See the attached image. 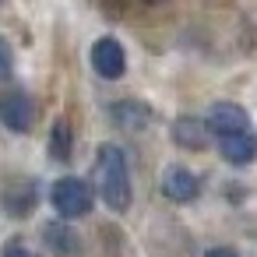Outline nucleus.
I'll return each instance as SVG.
<instances>
[{
  "instance_id": "nucleus-1",
  "label": "nucleus",
  "mask_w": 257,
  "mask_h": 257,
  "mask_svg": "<svg viewBox=\"0 0 257 257\" xmlns=\"http://www.w3.org/2000/svg\"><path fill=\"white\" fill-rule=\"evenodd\" d=\"M95 176H99V194H102L106 208L123 215L131 208V173H127V159H123V152L116 145H102L99 148Z\"/></svg>"
},
{
  "instance_id": "nucleus-13",
  "label": "nucleus",
  "mask_w": 257,
  "mask_h": 257,
  "mask_svg": "<svg viewBox=\"0 0 257 257\" xmlns=\"http://www.w3.org/2000/svg\"><path fill=\"white\" fill-rule=\"evenodd\" d=\"M0 257H36V253H32L29 246H22V243H8Z\"/></svg>"
},
{
  "instance_id": "nucleus-10",
  "label": "nucleus",
  "mask_w": 257,
  "mask_h": 257,
  "mask_svg": "<svg viewBox=\"0 0 257 257\" xmlns=\"http://www.w3.org/2000/svg\"><path fill=\"white\" fill-rule=\"evenodd\" d=\"M43 239H46V246H50L57 257H74V253H78V236H74V229L64 225V222H50V225L43 229Z\"/></svg>"
},
{
  "instance_id": "nucleus-5",
  "label": "nucleus",
  "mask_w": 257,
  "mask_h": 257,
  "mask_svg": "<svg viewBox=\"0 0 257 257\" xmlns=\"http://www.w3.org/2000/svg\"><path fill=\"white\" fill-rule=\"evenodd\" d=\"M204 120H208V131H211L215 138H232V134H243V131L250 127L246 113H243L236 102H215Z\"/></svg>"
},
{
  "instance_id": "nucleus-2",
  "label": "nucleus",
  "mask_w": 257,
  "mask_h": 257,
  "mask_svg": "<svg viewBox=\"0 0 257 257\" xmlns=\"http://www.w3.org/2000/svg\"><path fill=\"white\" fill-rule=\"evenodd\" d=\"M50 201H53L57 215H64V218H81V215L92 211V187H88L85 180H78V176H64V180L53 183Z\"/></svg>"
},
{
  "instance_id": "nucleus-6",
  "label": "nucleus",
  "mask_w": 257,
  "mask_h": 257,
  "mask_svg": "<svg viewBox=\"0 0 257 257\" xmlns=\"http://www.w3.org/2000/svg\"><path fill=\"white\" fill-rule=\"evenodd\" d=\"M162 194H166L169 201L187 204V201L197 197V176H194L190 169H183V166H169V169L162 173Z\"/></svg>"
},
{
  "instance_id": "nucleus-3",
  "label": "nucleus",
  "mask_w": 257,
  "mask_h": 257,
  "mask_svg": "<svg viewBox=\"0 0 257 257\" xmlns=\"http://www.w3.org/2000/svg\"><path fill=\"white\" fill-rule=\"evenodd\" d=\"M36 120V106L25 92L18 88H8V92H0V123H4L8 131L15 134H25Z\"/></svg>"
},
{
  "instance_id": "nucleus-12",
  "label": "nucleus",
  "mask_w": 257,
  "mask_h": 257,
  "mask_svg": "<svg viewBox=\"0 0 257 257\" xmlns=\"http://www.w3.org/2000/svg\"><path fill=\"white\" fill-rule=\"evenodd\" d=\"M15 74V53H11V46L0 39V81H8Z\"/></svg>"
},
{
  "instance_id": "nucleus-7",
  "label": "nucleus",
  "mask_w": 257,
  "mask_h": 257,
  "mask_svg": "<svg viewBox=\"0 0 257 257\" xmlns=\"http://www.w3.org/2000/svg\"><path fill=\"white\" fill-rule=\"evenodd\" d=\"M218 148H222V159L232 162V166H246L257 159V134L243 131V134H232V138H218Z\"/></svg>"
},
{
  "instance_id": "nucleus-11",
  "label": "nucleus",
  "mask_w": 257,
  "mask_h": 257,
  "mask_svg": "<svg viewBox=\"0 0 257 257\" xmlns=\"http://www.w3.org/2000/svg\"><path fill=\"white\" fill-rule=\"evenodd\" d=\"M50 155L57 159V162H67L71 159V127L60 120V123H53V131H50Z\"/></svg>"
},
{
  "instance_id": "nucleus-14",
  "label": "nucleus",
  "mask_w": 257,
  "mask_h": 257,
  "mask_svg": "<svg viewBox=\"0 0 257 257\" xmlns=\"http://www.w3.org/2000/svg\"><path fill=\"white\" fill-rule=\"evenodd\" d=\"M204 257H239L236 250H229V246H215V250H208Z\"/></svg>"
},
{
  "instance_id": "nucleus-4",
  "label": "nucleus",
  "mask_w": 257,
  "mask_h": 257,
  "mask_svg": "<svg viewBox=\"0 0 257 257\" xmlns=\"http://www.w3.org/2000/svg\"><path fill=\"white\" fill-rule=\"evenodd\" d=\"M92 67H95L99 78L116 81V78L127 71V53H123V46H120L113 36L95 39V43H92Z\"/></svg>"
},
{
  "instance_id": "nucleus-9",
  "label": "nucleus",
  "mask_w": 257,
  "mask_h": 257,
  "mask_svg": "<svg viewBox=\"0 0 257 257\" xmlns=\"http://www.w3.org/2000/svg\"><path fill=\"white\" fill-rule=\"evenodd\" d=\"M208 120H197V116H180L176 123H173V138H176V145H183V148H204L208 145Z\"/></svg>"
},
{
  "instance_id": "nucleus-8",
  "label": "nucleus",
  "mask_w": 257,
  "mask_h": 257,
  "mask_svg": "<svg viewBox=\"0 0 257 257\" xmlns=\"http://www.w3.org/2000/svg\"><path fill=\"white\" fill-rule=\"evenodd\" d=\"M0 204H4L8 215L22 218V215H29L36 208V187L29 180L25 183H11V187H4V194H0Z\"/></svg>"
}]
</instances>
